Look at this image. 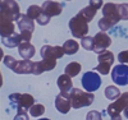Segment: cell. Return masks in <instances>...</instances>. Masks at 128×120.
I'll return each mask as SVG.
<instances>
[{
    "label": "cell",
    "instance_id": "e0dca14e",
    "mask_svg": "<svg viewBox=\"0 0 128 120\" xmlns=\"http://www.w3.org/2000/svg\"><path fill=\"white\" fill-rule=\"evenodd\" d=\"M55 107H56V110L60 114H67L70 110V107H72L70 99L69 97L63 96L62 93H59L56 96V99H55Z\"/></svg>",
    "mask_w": 128,
    "mask_h": 120
},
{
    "label": "cell",
    "instance_id": "f546056e",
    "mask_svg": "<svg viewBox=\"0 0 128 120\" xmlns=\"http://www.w3.org/2000/svg\"><path fill=\"white\" fill-rule=\"evenodd\" d=\"M86 120H102V116H101V114L99 111L92 110V111H90L86 115Z\"/></svg>",
    "mask_w": 128,
    "mask_h": 120
},
{
    "label": "cell",
    "instance_id": "74e56055",
    "mask_svg": "<svg viewBox=\"0 0 128 120\" xmlns=\"http://www.w3.org/2000/svg\"><path fill=\"white\" fill-rule=\"evenodd\" d=\"M66 1H70V0H66Z\"/></svg>",
    "mask_w": 128,
    "mask_h": 120
},
{
    "label": "cell",
    "instance_id": "484cf974",
    "mask_svg": "<svg viewBox=\"0 0 128 120\" xmlns=\"http://www.w3.org/2000/svg\"><path fill=\"white\" fill-rule=\"evenodd\" d=\"M45 111H46V110H45V106H44V105H41V104H35L34 106L30 109L28 113H30L31 116H34V118H40L41 115H44Z\"/></svg>",
    "mask_w": 128,
    "mask_h": 120
},
{
    "label": "cell",
    "instance_id": "836d02e7",
    "mask_svg": "<svg viewBox=\"0 0 128 120\" xmlns=\"http://www.w3.org/2000/svg\"><path fill=\"white\" fill-rule=\"evenodd\" d=\"M14 120H30V119H28L27 113H18V114L14 116Z\"/></svg>",
    "mask_w": 128,
    "mask_h": 120
},
{
    "label": "cell",
    "instance_id": "7a4b0ae2",
    "mask_svg": "<svg viewBox=\"0 0 128 120\" xmlns=\"http://www.w3.org/2000/svg\"><path fill=\"white\" fill-rule=\"evenodd\" d=\"M95 100V96L92 92L82 91L80 88H73L70 92V102L73 109H81L90 106Z\"/></svg>",
    "mask_w": 128,
    "mask_h": 120
},
{
    "label": "cell",
    "instance_id": "5bb4252c",
    "mask_svg": "<svg viewBox=\"0 0 128 120\" xmlns=\"http://www.w3.org/2000/svg\"><path fill=\"white\" fill-rule=\"evenodd\" d=\"M34 65H35V61H32L31 59L17 60L13 68V72L17 74H34Z\"/></svg>",
    "mask_w": 128,
    "mask_h": 120
},
{
    "label": "cell",
    "instance_id": "ffe728a7",
    "mask_svg": "<svg viewBox=\"0 0 128 120\" xmlns=\"http://www.w3.org/2000/svg\"><path fill=\"white\" fill-rule=\"evenodd\" d=\"M2 42H3V45L6 46V47H16V46H19L20 43L23 42V40H22V36L20 35L14 33V35L9 36V37L2 38Z\"/></svg>",
    "mask_w": 128,
    "mask_h": 120
},
{
    "label": "cell",
    "instance_id": "7402d4cb",
    "mask_svg": "<svg viewBox=\"0 0 128 120\" xmlns=\"http://www.w3.org/2000/svg\"><path fill=\"white\" fill-rule=\"evenodd\" d=\"M104 95H105V97L108 100H112V101H115V100H118L119 97H120V91H119V88L118 87H115V86H108L105 88V91H104Z\"/></svg>",
    "mask_w": 128,
    "mask_h": 120
},
{
    "label": "cell",
    "instance_id": "7c38bea8",
    "mask_svg": "<svg viewBox=\"0 0 128 120\" xmlns=\"http://www.w3.org/2000/svg\"><path fill=\"white\" fill-rule=\"evenodd\" d=\"M56 67V59H42L40 61H35L34 74L40 75L44 72H50Z\"/></svg>",
    "mask_w": 128,
    "mask_h": 120
},
{
    "label": "cell",
    "instance_id": "ac0fdd59",
    "mask_svg": "<svg viewBox=\"0 0 128 120\" xmlns=\"http://www.w3.org/2000/svg\"><path fill=\"white\" fill-rule=\"evenodd\" d=\"M17 24H18V28L20 29V32H32V33H34L35 22H34V19H31L27 14L20 15V19L17 22Z\"/></svg>",
    "mask_w": 128,
    "mask_h": 120
},
{
    "label": "cell",
    "instance_id": "6da1fadb",
    "mask_svg": "<svg viewBox=\"0 0 128 120\" xmlns=\"http://www.w3.org/2000/svg\"><path fill=\"white\" fill-rule=\"evenodd\" d=\"M102 18L99 20V28L105 32L110 29L112 27H114L115 24H118V22L120 20V15H119V10H118V4L114 3H106L102 6Z\"/></svg>",
    "mask_w": 128,
    "mask_h": 120
},
{
    "label": "cell",
    "instance_id": "ba28073f",
    "mask_svg": "<svg viewBox=\"0 0 128 120\" xmlns=\"http://www.w3.org/2000/svg\"><path fill=\"white\" fill-rule=\"evenodd\" d=\"M128 109V92H124L120 95L118 100H115L108 106V114L110 118L120 115L122 111H126Z\"/></svg>",
    "mask_w": 128,
    "mask_h": 120
},
{
    "label": "cell",
    "instance_id": "f1b7e54d",
    "mask_svg": "<svg viewBox=\"0 0 128 120\" xmlns=\"http://www.w3.org/2000/svg\"><path fill=\"white\" fill-rule=\"evenodd\" d=\"M3 63H4V65H5L6 68H9V69H12V70H13V68H14V65H16L17 60H16L13 56L6 55V56H4V59H3Z\"/></svg>",
    "mask_w": 128,
    "mask_h": 120
},
{
    "label": "cell",
    "instance_id": "277c9868",
    "mask_svg": "<svg viewBox=\"0 0 128 120\" xmlns=\"http://www.w3.org/2000/svg\"><path fill=\"white\" fill-rule=\"evenodd\" d=\"M9 100L13 105H16L18 113H27L35 105L34 96H31L30 93H13L9 96Z\"/></svg>",
    "mask_w": 128,
    "mask_h": 120
},
{
    "label": "cell",
    "instance_id": "4fadbf2b",
    "mask_svg": "<svg viewBox=\"0 0 128 120\" xmlns=\"http://www.w3.org/2000/svg\"><path fill=\"white\" fill-rule=\"evenodd\" d=\"M63 10V5L55 0H46L42 4V12H44L48 17H55V15H59Z\"/></svg>",
    "mask_w": 128,
    "mask_h": 120
},
{
    "label": "cell",
    "instance_id": "30bf717a",
    "mask_svg": "<svg viewBox=\"0 0 128 120\" xmlns=\"http://www.w3.org/2000/svg\"><path fill=\"white\" fill-rule=\"evenodd\" d=\"M95 46H94V51L96 54H102L106 51V49H108L110 45H112V38L109 35H106L105 32H99V33L95 35Z\"/></svg>",
    "mask_w": 128,
    "mask_h": 120
},
{
    "label": "cell",
    "instance_id": "2e32d148",
    "mask_svg": "<svg viewBox=\"0 0 128 120\" xmlns=\"http://www.w3.org/2000/svg\"><path fill=\"white\" fill-rule=\"evenodd\" d=\"M14 28L16 27L13 20L5 17H0V35H2V38L14 35Z\"/></svg>",
    "mask_w": 128,
    "mask_h": 120
},
{
    "label": "cell",
    "instance_id": "e575fe53",
    "mask_svg": "<svg viewBox=\"0 0 128 120\" xmlns=\"http://www.w3.org/2000/svg\"><path fill=\"white\" fill-rule=\"evenodd\" d=\"M112 120H122V116L120 115H116V116H113Z\"/></svg>",
    "mask_w": 128,
    "mask_h": 120
},
{
    "label": "cell",
    "instance_id": "d6a6232c",
    "mask_svg": "<svg viewBox=\"0 0 128 120\" xmlns=\"http://www.w3.org/2000/svg\"><path fill=\"white\" fill-rule=\"evenodd\" d=\"M90 6L95 8L96 10H99L100 8L102 9V6H104V1H102V0H90Z\"/></svg>",
    "mask_w": 128,
    "mask_h": 120
},
{
    "label": "cell",
    "instance_id": "8fae6325",
    "mask_svg": "<svg viewBox=\"0 0 128 120\" xmlns=\"http://www.w3.org/2000/svg\"><path fill=\"white\" fill-rule=\"evenodd\" d=\"M40 55L42 59H60L64 55V50L63 46L44 45L40 50Z\"/></svg>",
    "mask_w": 128,
    "mask_h": 120
},
{
    "label": "cell",
    "instance_id": "5b68a950",
    "mask_svg": "<svg viewBox=\"0 0 128 120\" xmlns=\"http://www.w3.org/2000/svg\"><path fill=\"white\" fill-rule=\"evenodd\" d=\"M0 1H2V15L0 17L9 18L13 22H18L20 19L22 14L19 13V5L16 0H0Z\"/></svg>",
    "mask_w": 128,
    "mask_h": 120
},
{
    "label": "cell",
    "instance_id": "cb8c5ba5",
    "mask_svg": "<svg viewBox=\"0 0 128 120\" xmlns=\"http://www.w3.org/2000/svg\"><path fill=\"white\" fill-rule=\"evenodd\" d=\"M84 19H86L87 22H91L92 19H94V17L96 15V13H98V10H96L95 8H92V6H86V8H83V9H81L80 12H78Z\"/></svg>",
    "mask_w": 128,
    "mask_h": 120
},
{
    "label": "cell",
    "instance_id": "4316f807",
    "mask_svg": "<svg viewBox=\"0 0 128 120\" xmlns=\"http://www.w3.org/2000/svg\"><path fill=\"white\" fill-rule=\"evenodd\" d=\"M81 45L84 50L87 51H94V46H95V38L91 36H86L81 40Z\"/></svg>",
    "mask_w": 128,
    "mask_h": 120
},
{
    "label": "cell",
    "instance_id": "603a6c76",
    "mask_svg": "<svg viewBox=\"0 0 128 120\" xmlns=\"http://www.w3.org/2000/svg\"><path fill=\"white\" fill-rule=\"evenodd\" d=\"M81 69H82V67H81V64H80V63H77V61H72V63H69L67 67H66V74L69 75L70 78H72V77H76V75L80 74Z\"/></svg>",
    "mask_w": 128,
    "mask_h": 120
},
{
    "label": "cell",
    "instance_id": "9c48e42d",
    "mask_svg": "<svg viewBox=\"0 0 128 120\" xmlns=\"http://www.w3.org/2000/svg\"><path fill=\"white\" fill-rule=\"evenodd\" d=\"M112 79L118 86H127L128 84V65L118 64L112 69Z\"/></svg>",
    "mask_w": 128,
    "mask_h": 120
},
{
    "label": "cell",
    "instance_id": "d6986e66",
    "mask_svg": "<svg viewBox=\"0 0 128 120\" xmlns=\"http://www.w3.org/2000/svg\"><path fill=\"white\" fill-rule=\"evenodd\" d=\"M35 52H36L35 51V46L31 45L30 42H22L18 46V54L20 55L22 59H31V58H34Z\"/></svg>",
    "mask_w": 128,
    "mask_h": 120
},
{
    "label": "cell",
    "instance_id": "d4e9b609",
    "mask_svg": "<svg viewBox=\"0 0 128 120\" xmlns=\"http://www.w3.org/2000/svg\"><path fill=\"white\" fill-rule=\"evenodd\" d=\"M31 19H34V20H36L41 14H42V6H38V5H31L28 9H27V13H26Z\"/></svg>",
    "mask_w": 128,
    "mask_h": 120
},
{
    "label": "cell",
    "instance_id": "1f68e13d",
    "mask_svg": "<svg viewBox=\"0 0 128 120\" xmlns=\"http://www.w3.org/2000/svg\"><path fill=\"white\" fill-rule=\"evenodd\" d=\"M118 60L120 64H128V50L120 51L118 54Z\"/></svg>",
    "mask_w": 128,
    "mask_h": 120
},
{
    "label": "cell",
    "instance_id": "52a82bcc",
    "mask_svg": "<svg viewBox=\"0 0 128 120\" xmlns=\"http://www.w3.org/2000/svg\"><path fill=\"white\" fill-rule=\"evenodd\" d=\"M98 61H99V64L96 65L95 70L98 73H100V74H102V75L109 74L110 68H112L113 63H114V54L112 51L106 50L105 52L100 54V55L98 56Z\"/></svg>",
    "mask_w": 128,
    "mask_h": 120
},
{
    "label": "cell",
    "instance_id": "8d00e7d4",
    "mask_svg": "<svg viewBox=\"0 0 128 120\" xmlns=\"http://www.w3.org/2000/svg\"><path fill=\"white\" fill-rule=\"evenodd\" d=\"M38 120H51V119H48V118H42V119H38Z\"/></svg>",
    "mask_w": 128,
    "mask_h": 120
},
{
    "label": "cell",
    "instance_id": "4dcf8cb0",
    "mask_svg": "<svg viewBox=\"0 0 128 120\" xmlns=\"http://www.w3.org/2000/svg\"><path fill=\"white\" fill-rule=\"evenodd\" d=\"M50 19H51L50 17H48V15H46L44 12H42V14H41V15H40V17L36 19V22H37L38 24H41V26H46V24L49 23V22H50Z\"/></svg>",
    "mask_w": 128,
    "mask_h": 120
},
{
    "label": "cell",
    "instance_id": "3957f363",
    "mask_svg": "<svg viewBox=\"0 0 128 120\" xmlns=\"http://www.w3.org/2000/svg\"><path fill=\"white\" fill-rule=\"evenodd\" d=\"M69 29L74 38H83L88 33V22L80 13H77L69 20Z\"/></svg>",
    "mask_w": 128,
    "mask_h": 120
},
{
    "label": "cell",
    "instance_id": "44dd1931",
    "mask_svg": "<svg viewBox=\"0 0 128 120\" xmlns=\"http://www.w3.org/2000/svg\"><path fill=\"white\" fill-rule=\"evenodd\" d=\"M80 49V43L76 41V40H67L63 45V50H64V54L67 55H73L76 54Z\"/></svg>",
    "mask_w": 128,
    "mask_h": 120
},
{
    "label": "cell",
    "instance_id": "83f0119b",
    "mask_svg": "<svg viewBox=\"0 0 128 120\" xmlns=\"http://www.w3.org/2000/svg\"><path fill=\"white\" fill-rule=\"evenodd\" d=\"M118 10H119L120 19H123V20H128V4H126V3L118 4Z\"/></svg>",
    "mask_w": 128,
    "mask_h": 120
},
{
    "label": "cell",
    "instance_id": "9a60e30c",
    "mask_svg": "<svg viewBox=\"0 0 128 120\" xmlns=\"http://www.w3.org/2000/svg\"><path fill=\"white\" fill-rule=\"evenodd\" d=\"M58 87H59L60 93L63 96L69 97V99H70V92H72V90L74 88V87H73V83H72V79H70L69 75H67L66 73L59 75V78H58Z\"/></svg>",
    "mask_w": 128,
    "mask_h": 120
},
{
    "label": "cell",
    "instance_id": "8992f818",
    "mask_svg": "<svg viewBox=\"0 0 128 120\" xmlns=\"http://www.w3.org/2000/svg\"><path fill=\"white\" fill-rule=\"evenodd\" d=\"M81 83L83 86L84 91H87V92H95L96 90L100 88V86H101V78H100L99 73H96V72H86V73L82 75Z\"/></svg>",
    "mask_w": 128,
    "mask_h": 120
},
{
    "label": "cell",
    "instance_id": "d590c367",
    "mask_svg": "<svg viewBox=\"0 0 128 120\" xmlns=\"http://www.w3.org/2000/svg\"><path fill=\"white\" fill-rule=\"evenodd\" d=\"M123 113H124V116H126V118L128 119V109H127V110H126V111H123Z\"/></svg>",
    "mask_w": 128,
    "mask_h": 120
}]
</instances>
